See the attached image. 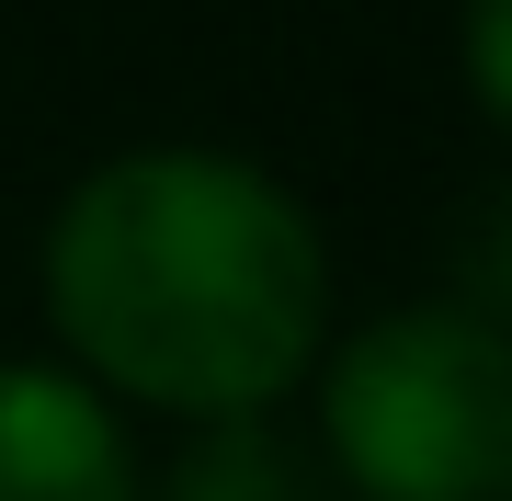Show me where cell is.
I'll return each instance as SVG.
<instances>
[{
  "instance_id": "cell-1",
  "label": "cell",
  "mask_w": 512,
  "mask_h": 501,
  "mask_svg": "<svg viewBox=\"0 0 512 501\" xmlns=\"http://www.w3.org/2000/svg\"><path fill=\"white\" fill-rule=\"evenodd\" d=\"M46 308L126 399L239 422L319 365L330 262L285 183L217 149L103 160L46 228Z\"/></svg>"
},
{
  "instance_id": "cell-2",
  "label": "cell",
  "mask_w": 512,
  "mask_h": 501,
  "mask_svg": "<svg viewBox=\"0 0 512 501\" xmlns=\"http://www.w3.org/2000/svg\"><path fill=\"white\" fill-rule=\"evenodd\" d=\"M330 467L353 501H501L512 353L490 308H387L330 365Z\"/></svg>"
},
{
  "instance_id": "cell-3",
  "label": "cell",
  "mask_w": 512,
  "mask_h": 501,
  "mask_svg": "<svg viewBox=\"0 0 512 501\" xmlns=\"http://www.w3.org/2000/svg\"><path fill=\"white\" fill-rule=\"evenodd\" d=\"M0 501H137V456L80 376L0 365Z\"/></svg>"
},
{
  "instance_id": "cell-4",
  "label": "cell",
  "mask_w": 512,
  "mask_h": 501,
  "mask_svg": "<svg viewBox=\"0 0 512 501\" xmlns=\"http://www.w3.org/2000/svg\"><path fill=\"white\" fill-rule=\"evenodd\" d=\"M160 501H342L330 490V467L308 445H285L262 410H239V422H205L183 456H171Z\"/></svg>"
},
{
  "instance_id": "cell-5",
  "label": "cell",
  "mask_w": 512,
  "mask_h": 501,
  "mask_svg": "<svg viewBox=\"0 0 512 501\" xmlns=\"http://www.w3.org/2000/svg\"><path fill=\"white\" fill-rule=\"evenodd\" d=\"M467 80H478V114H512V57H501V0H467Z\"/></svg>"
}]
</instances>
